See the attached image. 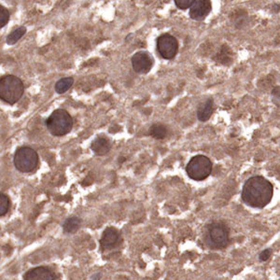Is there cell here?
I'll return each instance as SVG.
<instances>
[{"label":"cell","mask_w":280,"mask_h":280,"mask_svg":"<svg viewBox=\"0 0 280 280\" xmlns=\"http://www.w3.org/2000/svg\"><path fill=\"white\" fill-rule=\"evenodd\" d=\"M274 188L272 183L262 176L249 178L243 185L241 198L247 205L262 209L273 199Z\"/></svg>","instance_id":"cell-1"},{"label":"cell","mask_w":280,"mask_h":280,"mask_svg":"<svg viewBox=\"0 0 280 280\" xmlns=\"http://www.w3.org/2000/svg\"><path fill=\"white\" fill-rule=\"evenodd\" d=\"M205 245L211 249H222L230 243V229L223 221H213L206 225L204 233Z\"/></svg>","instance_id":"cell-2"},{"label":"cell","mask_w":280,"mask_h":280,"mask_svg":"<svg viewBox=\"0 0 280 280\" xmlns=\"http://www.w3.org/2000/svg\"><path fill=\"white\" fill-rule=\"evenodd\" d=\"M25 85L21 78L14 75H6L0 78V99L10 105L18 102L23 96Z\"/></svg>","instance_id":"cell-3"},{"label":"cell","mask_w":280,"mask_h":280,"mask_svg":"<svg viewBox=\"0 0 280 280\" xmlns=\"http://www.w3.org/2000/svg\"><path fill=\"white\" fill-rule=\"evenodd\" d=\"M48 131L54 137H63L73 127V119L65 109L54 110L46 121Z\"/></svg>","instance_id":"cell-4"},{"label":"cell","mask_w":280,"mask_h":280,"mask_svg":"<svg viewBox=\"0 0 280 280\" xmlns=\"http://www.w3.org/2000/svg\"><path fill=\"white\" fill-rule=\"evenodd\" d=\"M14 166L22 173H31L38 166V153L30 147H21L14 153Z\"/></svg>","instance_id":"cell-5"},{"label":"cell","mask_w":280,"mask_h":280,"mask_svg":"<svg viewBox=\"0 0 280 280\" xmlns=\"http://www.w3.org/2000/svg\"><path fill=\"white\" fill-rule=\"evenodd\" d=\"M212 172V163L204 155L192 157L186 166V173L189 178L195 181H202L210 176Z\"/></svg>","instance_id":"cell-6"},{"label":"cell","mask_w":280,"mask_h":280,"mask_svg":"<svg viewBox=\"0 0 280 280\" xmlns=\"http://www.w3.org/2000/svg\"><path fill=\"white\" fill-rule=\"evenodd\" d=\"M156 46L159 54L166 60L173 59L178 53V40L170 34L161 35L157 38Z\"/></svg>","instance_id":"cell-7"},{"label":"cell","mask_w":280,"mask_h":280,"mask_svg":"<svg viewBox=\"0 0 280 280\" xmlns=\"http://www.w3.org/2000/svg\"><path fill=\"white\" fill-rule=\"evenodd\" d=\"M153 57L148 51H138L132 57L133 68L139 74L149 73L153 68Z\"/></svg>","instance_id":"cell-8"},{"label":"cell","mask_w":280,"mask_h":280,"mask_svg":"<svg viewBox=\"0 0 280 280\" xmlns=\"http://www.w3.org/2000/svg\"><path fill=\"white\" fill-rule=\"evenodd\" d=\"M212 10V4L209 0H194L190 8V17L194 21H203Z\"/></svg>","instance_id":"cell-9"},{"label":"cell","mask_w":280,"mask_h":280,"mask_svg":"<svg viewBox=\"0 0 280 280\" xmlns=\"http://www.w3.org/2000/svg\"><path fill=\"white\" fill-rule=\"evenodd\" d=\"M122 241L121 233L114 227H108L104 230L100 238V246L103 249H111L118 247Z\"/></svg>","instance_id":"cell-10"},{"label":"cell","mask_w":280,"mask_h":280,"mask_svg":"<svg viewBox=\"0 0 280 280\" xmlns=\"http://www.w3.org/2000/svg\"><path fill=\"white\" fill-rule=\"evenodd\" d=\"M25 280H54V275L49 268L38 266L27 271Z\"/></svg>","instance_id":"cell-11"},{"label":"cell","mask_w":280,"mask_h":280,"mask_svg":"<svg viewBox=\"0 0 280 280\" xmlns=\"http://www.w3.org/2000/svg\"><path fill=\"white\" fill-rule=\"evenodd\" d=\"M111 149V142L108 138L97 137L91 144V150L95 155L103 156Z\"/></svg>","instance_id":"cell-12"},{"label":"cell","mask_w":280,"mask_h":280,"mask_svg":"<svg viewBox=\"0 0 280 280\" xmlns=\"http://www.w3.org/2000/svg\"><path fill=\"white\" fill-rule=\"evenodd\" d=\"M213 109H214V102L213 99L209 98L207 100H205L204 102L201 103L198 108H197V111H196V115L197 118L200 122H206L210 119L211 115L213 113Z\"/></svg>","instance_id":"cell-13"},{"label":"cell","mask_w":280,"mask_h":280,"mask_svg":"<svg viewBox=\"0 0 280 280\" xmlns=\"http://www.w3.org/2000/svg\"><path fill=\"white\" fill-rule=\"evenodd\" d=\"M81 219L78 217H70L64 221L63 228L66 233H74L80 228Z\"/></svg>","instance_id":"cell-14"},{"label":"cell","mask_w":280,"mask_h":280,"mask_svg":"<svg viewBox=\"0 0 280 280\" xmlns=\"http://www.w3.org/2000/svg\"><path fill=\"white\" fill-rule=\"evenodd\" d=\"M74 84V78L71 77H66L59 79L55 84V92L59 94H63L70 89Z\"/></svg>","instance_id":"cell-15"},{"label":"cell","mask_w":280,"mask_h":280,"mask_svg":"<svg viewBox=\"0 0 280 280\" xmlns=\"http://www.w3.org/2000/svg\"><path fill=\"white\" fill-rule=\"evenodd\" d=\"M149 134L155 140H164L167 135V128L163 124H154L150 128Z\"/></svg>","instance_id":"cell-16"},{"label":"cell","mask_w":280,"mask_h":280,"mask_svg":"<svg viewBox=\"0 0 280 280\" xmlns=\"http://www.w3.org/2000/svg\"><path fill=\"white\" fill-rule=\"evenodd\" d=\"M26 33V27L25 26H19L18 28L14 29L11 34L8 35L7 37V44L8 45H14L17 43L21 38L25 36Z\"/></svg>","instance_id":"cell-17"},{"label":"cell","mask_w":280,"mask_h":280,"mask_svg":"<svg viewBox=\"0 0 280 280\" xmlns=\"http://www.w3.org/2000/svg\"><path fill=\"white\" fill-rule=\"evenodd\" d=\"M10 207H11L10 198L6 194L0 192V217L5 216L9 212Z\"/></svg>","instance_id":"cell-18"},{"label":"cell","mask_w":280,"mask_h":280,"mask_svg":"<svg viewBox=\"0 0 280 280\" xmlns=\"http://www.w3.org/2000/svg\"><path fill=\"white\" fill-rule=\"evenodd\" d=\"M10 21V12L7 8L0 5V29L9 23Z\"/></svg>","instance_id":"cell-19"},{"label":"cell","mask_w":280,"mask_h":280,"mask_svg":"<svg viewBox=\"0 0 280 280\" xmlns=\"http://www.w3.org/2000/svg\"><path fill=\"white\" fill-rule=\"evenodd\" d=\"M175 5L180 10H187L190 9L194 0H175Z\"/></svg>","instance_id":"cell-20"},{"label":"cell","mask_w":280,"mask_h":280,"mask_svg":"<svg viewBox=\"0 0 280 280\" xmlns=\"http://www.w3.org/2000/svg\"><path fill=\"white\" fill-rule=\"evenodd\" d=\"M271 254H272V250L270 249H266L264 250H263L260 255H259V260L263 263L264 262H267L268 260L270 259L271 257Z\"/></svg>","instance_id":"cell-21"},{"label":"cell","mask_w":280,"mask_h":280,"mask_svg":"<svg viewBox=\"0 0 280 280\" xmlns=\"http://www.w3.org/2000/svg\"><path fill=\"white\" fill-rule=\"evenodd\" d=\"M100 279H101V274H95L92 277L91 280H100Z\"/></svg>","instance_id":"cell-22"}]
</instances>
